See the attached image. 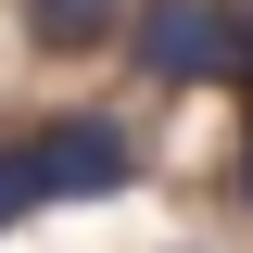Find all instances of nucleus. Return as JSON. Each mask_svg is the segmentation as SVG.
I'll list each match as a JSON object with an SVG mask.
<instances>
[{
  "label": "nucleus",
  "instance_id": "obj_1",
  "mask_svg": "<svg viewBox=\"0 0 253 253\" xmlns=\"http://www.w3.org/2000/svg\"><path fill=\"white\" fill-rule=\"evenodd\" d=\"M126 177H139V126L126 114H51L26 139H0V228L38 215V203H101Z\"/></svg>",
  "mask_w": 253,
  "mask_h": 253
},
{
  "label": "nucleus",
  "instance_id": "obj_2",
  "mask_svg": "<svg viewBox=\"0 0 253 253\" xmlns=\"http://www.w3.org/2000/svg\"><path fill=\"white\" fill-rule=\"evenodd\" d=\"M215 38H228V0H139L114 51L139 63V76H165V89H203V76H215Z\"/></svg>",
  "mask_w": 253,
  "mask_h": 253
},
{
  "label": "nucleus",
  "instance_id": "obj_3",
  "mask_svg": "<svg viewBox=\"0 0 253 253\" xmlns=\"http://www.w3.org/2000/svg\"><path fill=\"white\" fill-rule=\"evenodd\" d=\"M26 38L38 51H114L126 38V0H26Z\"/></svg>",
  "mask_w": 253,
  "mask_h": 253
},
{
  "label": "nucleus",
  "instance_id": "obj_4",
  "mask_svg": "<svg viewBox=\"0 0 253 253\" xmlns=\"http://www.w3.org/2000/svg\"><path fill=\"white\" fill-rule=\"evenodd\" d=\"M215 76L253 89V0H228V38H215Z\"/></svg>",
  "mask_w": 253,
  "mask_h": 253
},
{
  "label": "nucleus",
  "instance_id": "obj_5",
  "mask_svg": "<svg viewBox=\"0 0 253 253\" xmlns=\"http://www.w3.org/2000/svg\"><path fill=\"white\" fill-rule=\"evenodd\" d=\"M241 203H253V139H241Z\"/></svg>",
  "mask_w": 253,
  "mask_h": 253
}]
</instances>
